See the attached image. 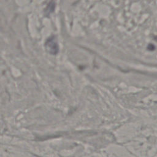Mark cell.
Segmentation results:
<instances>
[{
    "mask_svg": "<svg viewBox=\"0 0 157 157\" xmlns=\"http://www.w3.org/2000/svg\"><path fill=\"white\" fill-rule=\"evenodd\" d=\"M45 45L46 47L48 48V51L50 53L52 54H56L58 52V45L53 37H50L48 39V40L46 42Z\"/></svg>",
    "mask_w": 157,
    "mask_h": 157,
    "instance_id": "1",
    "label": "cell"
}]
</instances>
